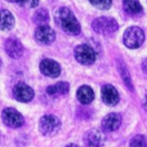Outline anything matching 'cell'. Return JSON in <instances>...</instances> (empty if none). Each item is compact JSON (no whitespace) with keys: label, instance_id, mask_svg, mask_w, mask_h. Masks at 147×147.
<instances>
[{"label":"cell","instance_id":"6da1fadb","mask_svg":"<svg viewBox=\"0 0 147 147\" xmlns=\"http://www.w3.org/2000/svg\"><path fill=\"white\" fill-rule=\"evenodd\" d=\"M55 21L58 26L69 35H77L80 33V24L73 11L68 7H61L56 11Z\"/></svg>","mask_w":147,"mask_h":147},{"label":"cell","instance_id":"7a4b0ae2","mask_svg":"<svg viewBox=\"0 0 147 147\" xmlns=\"http://www.w3.org/2000/svg\"><path fill=\"white\" fill-rule=\"evenodd\" d=\"M145 41V34L141 28L131 26L127 28L123 34V43L127 47L136 49L141 47Z\"/></svg>","mask_w":147,"mask_h":147},{"label":"cell","instance_id":"3957f363","mask_svg":"<svg viewBox=\"0 0 147 147\" xmlns=\"http://www.w3.org/2000/svg\"><path fill=\"white\" fill-rule=\"evenodd\" d=\"M61 123L57 116L53 115L42 116L38 123L39 131L44 136H53L61 129Z\"/></svg>","mask_w":147,"mask_h":147},{"label":"cell","instance_id":"277c9868","mask_svg":"<svg viewBox=\"0 0 147 147\" xmlns=\"http://www.w3.org/2000/svg\"><path fill=\"white\" fill-rule=\"evenodd\" d=\"M92 26L97 34H108L115 32L119 28V25L115 19L112 17L101 16L93 21Z\"/></svg>","mask_w":147,"mask_h":147},{"label":"cell","instance_id":"5b68a950","mask_svg":"<svg viewBox=\"0 0 147 147\" xmlns=\"http://www.w3.org/2000/svg\"><path fill=\"white\" fill-rule=\"evenodd\" d=\"M74 53L76 61L84 65H90L96 61V53L93 48L86 44L77 46Z\"/></svg>","mask_w":147,"mask_h":147},{"label":"cell","instance_id":"8992f818","mask_svg":"<svg viewBox=\"0 0 147 147\" xmlns=\"http://www.w3.org/2000/svg\"><path fill=\"white\" fill-rule=\"evenodd\" d=\"M2 119L7 126L11 128H17L21 127L25 119L21 114L13 108H6L2 112Z\"/></svg>","mask_w":147,"mask_h":147},{"label":"cell","instance_id":"52a82bcc","mask_svg":"<svg viewBox=\"0 0 147 147\" xmlns=\"http://www.w3.org/2000/svg\"><path fill=\"white\" fill-rule=\"evenodd\" d=\"M34 38L39 44L49 45L56 39V33L47 25L39 26L34 32Z\"/></svg>","mask_w":147,"mask_h":147},{"label":"cell","instance_id":"ba28073f","mask_svg":"<svg viewBox=\"0 0 147 147\" xmlns=\"http://www.w3.org/2000/svg\"><path fill=\"white\" fill-rule=\"evenodd\" d=\"M13 96L20 102L26 103L34 98V92L30 86L24 83H18L13 88Z\"/></svg>","mask_w":147,"mask_h":147},{"label":"cell","instance_id":"9c48e42d","mask_svg":"<svg viewBox=\"0 0 147 147\" xmlns=\"http://www.w3.org/2000/svg\"><path fill=\"white\" fill-rule=\"evenodd\" d=\"M39 69L42 74L50 78H57L61 74V66L54 60L44 59L40 62Z\"/></svg>","mask_w":147,"mask_h":147},{"label":"cell","instance_id":"30bf717a","mask_svg":"<svg viewBox=\"0 0 147 147\" xmlns=\"http://www.w3.org/2000/svg\"><path fill=\"white\" fill-rule=\"evenodd\" d=\"M101 98L105 105L115 106L119 101V95L114 86L105 84L101 88Z\"/></svg>","mask_w":147,"mask_h":147},{"label":"cell","instance_id":"8fae6325","mask_svg":"<svg viewBox=\"0 0 147 147\" xmlns=\"http://www.w3.org/2000/svg\"><path fill=\"white\" fill-rule=\"evenodd\" d=\"M84 142L86 147H101L104 142V136L100 130L92 128L84 134Z\"/></svg>","mask_w":147,"mask_h":147},{"label":"cell","instance_id":"7c38bea8","mask_svg":"<svg viewBox=\"0 0 147 147\" xmlns=\"http://www.w3.org/2000/svg\"><path fill=\"white\" fill-rule=\"evenodd\" d=\"M122 123V117L118 113H110L103 118L101 127L105 131H114L119 128Z\"/></svg>","mask_w":147,"mask_h":147},{"label":"cell","instance_id":"4fadbf2b","mask_svg":"<svg viewBox=\"0 0 147 147\" xmlns=\"http://www.w3.org/2000/svg\"><path fill=\"white\" fill-rule=\"evenodd\" d=\"M4 49L7 54L13 59L21 57L23 54V46L21 42L14 38H11L6 40Z\"/></svg>","mask_w":147,"mask_h":147},{"label":"cell","instance_id":"5bb4252c","mask_svg":"<svg viewBox=\"0 0 147 147\" xmlns=\"http://www.w3.org/2000/svg\"><path fill=\"white\" fill-rule=\"evenodd\" d=\"M76 95L79 101L83 105H88L94 99V92L92 88L88 85L80 87L77 91Z\"/></svg>","mask_w":147,"mask_h":147},{"label":"cell","instance_id":"9a60e30c","mask_svg":"<svg viewBox=\"0 0 147 147\" xmlns=\"http://www.w3.org/2000/svg\"><path fill=\"white\" fill-rule=\"evenodd\" d=\"M15 25V19L13 15L9 11L3 9L1 10V30L7 31L11 30Z\"/></svg>","mask_w":147,"mask_h":147},{"label":"cell","instance_id":"2e32d148","mask_svg":"<svg viewBox=\"0 0 147 147\" xmlns=\"http://www.w3.org/2000/svg\"><path fill=\"white\" fill-rule=\"evenodd\" d=\"M124 11L131 15H138L142 11L139 0H123Z\"/></svg>","mask_w":147,"mask_h":147},{"label":"cell","instance_id":"e0dca14e","mask_svg":"<svg viewBox=\"0 0 147 147\" xmlns=\"http://www.w3.org/2000/svg\"><path fill=\"white\" fill-rule=\"evenodd\" d=\"M33 19H34V23H36L39 26H44L49 21L48 12L44 8H41V9L37 11L36 12L34 13Z\"/></svg>","mask_w":147,"mask_h":147},{"label":"cell","instance_id":"ac0fdd59","mask_svg":"<svg viewBox=\"0 0 147 147\" xmlns=\"http://www.w3.org/2000/svg\"><path fill=\"white\" fill-rule=\"evenodd\" d=\"M118 68H119V73H120L121 76H122V79H123V81H124V83L127 85V87L131 91H132L133 90V86H132V84H131V77H130V74H129L127 69L125 67L124 64L123 63V62H120V63L119 64V65H118Z\"/></svg>","mask_w":147,"mask_h":147},{"label":"cell","instance_id":"d6986e66","mask_svg":"<svg viewBox=\"0 0 147 147\" xmlns=\"http://www.w3.org/2000/svg\"><path fill=\"white\" fill-rule=\"evenodd\" d=\"M130 147H147V137L144 135H136L130 141Z\"/></svg>","mask_w":147,"mask_h":147},{"label":"cell","instance_id":"ffe728a7","mask_svg":"<svg viewBox=\"0 0 147 147\" xmlns=\"http://www.w3.org/2000/svg\"><path fill=\"white\" fill-rule=\"evenodd\" d=\"M92 5L100 10H107L112 5V0H89Z\"/></svg>","mask_w":147,"mask_h":147},{"label":"cell","instance_id":"44dd1931","mask_svg":"<svg viewBox=\"0 0 147 147\" xmlns=\"http://www.w3.org/2000/svg\"><path fill=\"white\" fill-rule=\"evenodd\" d=\"M54 87L56 95H65L68 93L69 90V85L66 82H58L57 84L54 85Z\"/></svg>","mask_w":147,"mask_h":147},{"label":"cell","instance_id":"7402d4cb","mask_svg":"<svg viewBox=\"0 0 147 147\" xmlns=\"http://www.w3.org/2000/svg\"><path fill=\"white\" fill-rule=\"evenodd\" d=\"M18 4L26 8H33L38 5L39 0H18Z\"/></svg>","mask_w":147,"mask_h":147},{"label":"cell","instance_id":"603a6c76","mask_svg":"<svg viewBox=\"0 0 147 147\" xmlns=\"http://www.w3.org/2000/svg\"><path fill=\"white\" fill-rule=\"evenodd\" d=\"M142 69H143V72L147 74V58L145 59L142 62Z\"/></svg>","mask_w":147,"mask_h":147},{"label":"cell","instance_id":"cb8c5ba5","mask_svg":"<svg viewBox=\"0 0 147 147\" xmlns=\"http://www.w3.org/2000/svg\"><path fill=\"white\" fill-rule=\"evenodd\" d=\"M144 105H145V108L147 109V94L145 96V100H144Z\"/></svg>","mask_w":147,"mask_h":147},{"label":"cell","instance_id":"d4e9b609","mask_svg":"<svg viewBox=\"0 0 147 147\" xmlns=\"http://www.w3.org/2000/svg\"><path fill=\"white\" fill-rule=\"evenodd\" d=\"M65 147H79V146H77V145H75V144H69L67 145Z\"/></svg>","mask_w":147,"mask_h":147},{"label":"cell","instance_id":"484cf974","mask_svg":"<svg viewBox=\"0 0 147 147\" xmlns=\"http://www.w3.org/2000/svg\"><path fill=\"white\" fill-rule=\"evenodd\" d=\"M7 1H8V2H10V3H17L18 2V0H7Z\"/></svg>","mask_w":147,"mask_h":147}]
</instances>
